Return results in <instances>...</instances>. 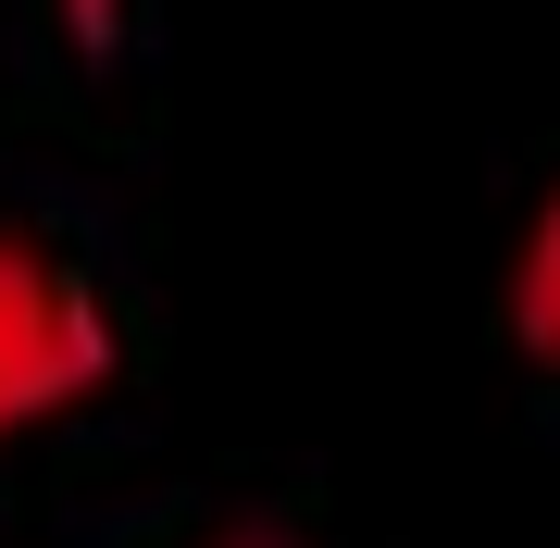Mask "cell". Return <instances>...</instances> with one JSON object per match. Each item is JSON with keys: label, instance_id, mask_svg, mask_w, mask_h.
<instances>
[{"label": "cell", "instance_id": "obj_1", "mask_svg": "<svg viewBox=\"0 0 560 548\" xmlns=\"http://www.w3.org/2000/svg\"><path fill=\"white\" fill-rule=\"evenodd\" d=\"M101 374H113L101 300H88V287L62 275L38 237H13V224H0V436H25V424H50V411H75Z\"/></svg>", "mask_w": 560, "mask_h": 548}, {"label": "cell", "instance_id": "obj_2", "mask_svg": "<svg viewBox=\"0 0 560 548\" xmlns=\"http://www.w3.org/2000/svg\"><path fill=\"white\" fill-rule=\"evenodd\" d=\"M511 337L560 374V200L536 212V237H523V263H511Z\"/></svg>", "mask_w": 560, "mask_h": 548}, {"label": "cell", "instance_id": "obj_3", "mask_svg": "<svg viewBox=\"0 0 560 548\" xmlns=\"http://www.w3.org/2000/svg\"><path fill=\"white\" fill-rule=\"evenodd\" d=\"M62 25H75L88 50H113V0H75V13H62Z\"/></svg>", "mask_w": 560, "mask_h": 548}, {"label": "cell", "instance_id": "obj_4", "mask_svg": "<svg viewBox=\"0 0 560 548\" xmlns=\"http://www.w3.org/2000/svg\"><path fill=\"white\" fill-rule=\"evenodd\" d=\"M212 548H287V536H261V524H237V536H212Z\"/></svg>", "mask_w": 560, "mask_h": 548}]
</instances>
